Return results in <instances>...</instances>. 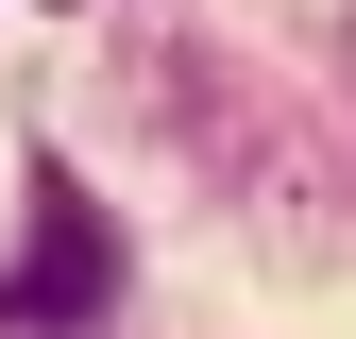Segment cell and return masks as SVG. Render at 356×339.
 <instances>
[{"mask_svg":"<svg viewBox=\"0 0 356 339\" xmlns=\"http://www.w3.org/2000/svg\"><path fill=\"white\" fill-rule=\"evenodd\" d=\"M102 288H119V238L85 221V187H68V170H34V272H0V322H34V339H51L68 306H102Z\"/></svg>","mask_w":356,"mask_h":339,"instance_id":"1","label":"cell"}]
</instances>
